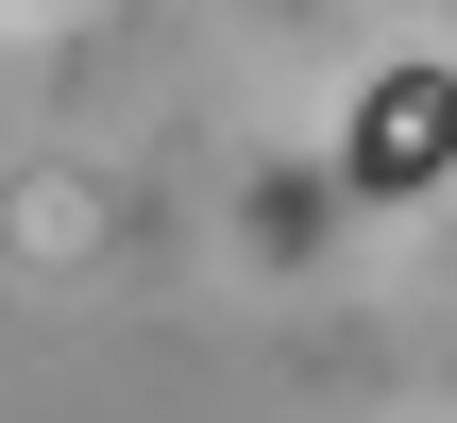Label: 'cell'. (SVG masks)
Here are the masks:
<instances>
[{"mask_svg":"<svg viewBox=\"0 0 457 423\" xmlns=\"http://www.w3.org/2000/svg\"><path fill=\"white\" fill-rule=\"evenodd\" d=\"M441 170H457V68H390L356 102V203H407Z\"/></svg>","mask_w":457,"mask_h":423,"instance_id":"6da1fadb","label":"cell"}]
</instances>
